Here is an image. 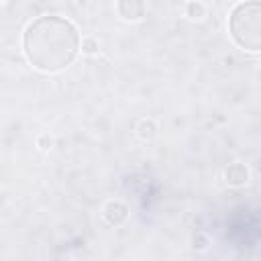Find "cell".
Returning <instances> with one entry per match:
<instances>
[{"instance_id":"cell-1","label":"cell","mask_w":261,"mask_h":261,"mask_svg":"<svg viewBox=\"0 0 261 261\" xmlns=\"http://www.w3.org/2000/svg\"><path fill=\"white\" fill-rule=\"evenodd\" d=\"M80 45L77 27L65 16L43 14L33 18L22 31V53L43 73H55L71 65L80 53Z\"/></svg>"},{"instance_id":"cell-2","label":"cell","mask_w":261,"mask_h":261,"mask_svg":"<svg viewBox=\"0 0 261 261\" xmlns=\"http://www.w3.org/2000/svg\"><path fill=\"white\" fill-rule=\"evenodd\" d=\"M228 35L247 53H261V0H243L228 14Z\"/></svg>"},{"instance_id":"cell-3","label":"cell","mask_w":261,"mask_h":261,"mask_svg":"<svg viewBox=\"0 0 261 261\" xmlns=\"http://www.w3.org/2000/svg\"><path fill=\"white\" fill-rule=\"evenodd\" d=\"M116 8L124 20H141L145 14V2L143 0H118Z\"/></svg>"},{"instance_id":"cell-4","label":"cell","mask_w":261,"mask_h":261,"mask_svg":"<svg viewBox=\"0 0 261 261\" xmlns=\"http://www.w3.org/2000/svg\"><path fill=\"white\" fill-rule=\"evenodd\" d=\"M226 179H228L230 184H234V186L245 184V181H247V169H245L241 163H234V165H230V167L226 169Z\"/></svg>"}]
</instances>
